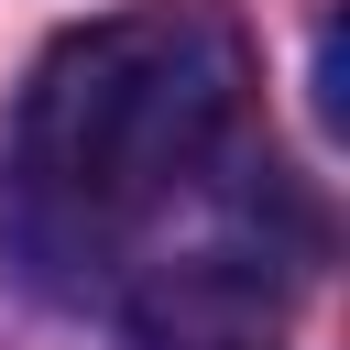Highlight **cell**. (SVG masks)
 Returning a JSON list of instances; mask_svg holds the SVG:
<instances>
[{
	"instance_id": "obj_2",
	"label": "cell",
	"mask_w": 350,
	"mask_h": 350,
	"mask_svg": "<svg viewBox=\"0 0 350 350\" xmlns=\"http://www.w3.org/2000/svg\"><path fill=\"white\" fill-rule=\"evenodd\" d=\"M284 306L262 284L252 252H197L186 273H164L131 317V350H273Z\"/></svg>"
},
{
	"instance_id": "obj_1",
	"label": "cell",
	"mask_w": 350,
	"mask_h": 350,
	"mask_svg": "<svg viewBox=\"0 0 350 350\" xmlns=\"http://www.w3.org/2000/svg\"><path fill=\"white\" fill-rule=\"evenodd\" d=\"M241 22L208 0H142L77 22L11 109V252L33 284H98L230 142L241 120Z\"/></svg>"
}]
</instances>
